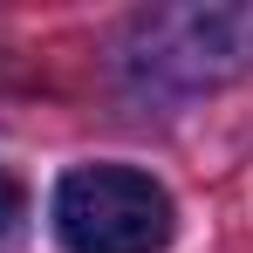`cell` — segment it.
I'll return each mask as SVG.
<instances>
[{
  "mask_svg": "<svg viewBox=\"0 0 253 253\" xmlns=\"http://www.w3.org/2000/svg\"><path fill=\"white\" fill-rule=\"evenodd\" d=\"M253 69V7H151L124 28V76L144 96H199Z\"/></svg>",
  "mask_w": 253,
  "mask_h": 253,
  "instance_id": "1",
  "label": "cell"
},
{
  "mask_svg": "<svg viewBox=\"0 0 253 253\" xmlns=\"http://www.w3.org/2000/svg\"><path fill=\"white\" fill-rule=\"evenodd\" d=\"M178 206L151 171L76 165L55 185V240L69 253H165Z\"/></svg>",
  "mask_w": 253,
  "mask_h": 253,
  "instance_id": "2",
  "label": "cell"
},
{
  "mask_svg": "<svg viewBox=\"0 0 253 253\" xmlns=\"http://www.w3.org/2000/svg\"><path fill=\"white\" fill-rule=\"evenodd\" d=\"M21 206H28V199H21V178H14V171H0V240L14 233V219H21Z\"/></svg>",
  "mask_w": 253,
  "mask_h": 253,
  "instance_id": "3",
  "label": "cell"
}]
</instances>
